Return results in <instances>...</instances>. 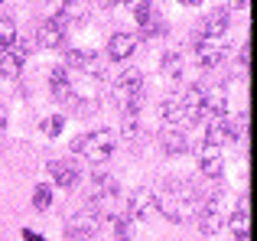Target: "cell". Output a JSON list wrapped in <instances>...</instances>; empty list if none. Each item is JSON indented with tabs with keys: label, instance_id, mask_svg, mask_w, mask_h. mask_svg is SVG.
Returning <instances> with one entry per match:
<instances>
[{
	"label": "cell",
	"instance_id": "obj_1",
	"mask_svg": "<svg viewBox=\"0 0 257 241\" xmlns=\"http://www.w3.org/2000/svg\"><path fill=\"white\" fill-rule=\"evenodd\" d=\"M199 209H202V199L195 192V186L182 183V179H170L157 196V212H163L170 222H195Z\"/></svg>",
	"mask_w": 257,
	"mask_h": 241
},
{
	"label": "cell",
	"instance_id": "obj_2",
	"mask_svg": "<svg viewBox=\"0 0 257 241\" xmlns=\"http://www.w3.org/2000/svg\"><path fill=\"white\" fill-rule=\"evenodd\" d=\"M114 147H117V137H114V131H107V127H98V131L82 134V137L72 140V150H75L78 157H85L88 163H104V160H111Z\"/></svg>",
	"mask_w": 257,
	"mask_h": 241
},
{
	"label": "cell",
	"instance_id": "obj_3",
	"mask_svg": "<svg viewBox=\"0 0 257 241\" xmlns=\"http://www.w3.org/2000/svg\"><path fill=\"white\" fill-rule=\"evenodd\" d=\"M144 78H140L137 69H124L114 82V95H117V104L124 108V114H137L140 104H144Z\"/></svg>",
	"mask_w": 257,
	"mask_h": 241
},
{
	"label": "cell",
	"instance_id": "obj_4",
	"mask_svg": "<svg viewBox=\"0 0 257 241\" xmlns=\"http://www.w3.org/2000/svg\"><path fill=\"white\" fill-rule=\"evenodd\" d=\"M98 225H101L98 209H82V212H75V215L69 218V225H65V238H69V241H88V238H94Z\"/></svg>",
	"mask_w": 257,
	"mask_h": 241
},
{
	"label": "cell",
	"instance_id": "obj_5",
	"mask_svg": "<svg viewBox=\"0 0 257 241\" xmlns=\"http://www.w3.org/2000/svg\"><path fill=\"white\" fill-rule=\"evenodd\" d=\"M179 124H195L202 114H205V88H199V85H192V88L186 91V95L179 98Z\"/></svg>",
	"mask_w": 257,
	"mask_h": 241
},
{
	"label": "cell",
	"instance_id": "obj_6",
	"mask_svg": "<svg viewBox=\"0 0 257 241\" xmlns=\"http://www.w3.org/2000/svg\"><path fill=\"white\" fill-rule=\"evenodd\" d=\"M0 75L4 78H17L20 75V65L26 62V56H30V46L23 43V39H13V46L7 52H0Z\"/></svg>",
	"mask_w": 257,
	"mask_h": 241
},
{
	"label": "cell",
	"instance_id": "obj_7",
	"mask_svg": "<svg viewBox=\"0 0 257 241\" xmlns=\"http://www.w3.org/2000/svg\"><path fill=\"white\" fill-rule=\"evenodd\" d=\"M36 43L43 46V49H59V46L65 43V26L62 20H43V23L36 26Z\"/></svg>",
	"mask_w": 257,
	"mask_h": 241
},
{
	"label": "cell",
	"instance_id": "obj_8",
	"mask_svg": "<svg viewBox=\"0 0 257 241\" xmlns=\"http://www.w3.org/2000/svg\"><path fill=\"white\" fill-rule=\"evenodd\" d=\"M157 215V196L153 189H137L131 196V218L134 222H150Z\"/></svg>",
	"mask_w": 257,
	"mask_h": 241
},
{
	"label": "cell",
	"instance_id": "obj_9",
	"mask_svg": "<svg viewBox=\"0 0 257 241\" xmlns=\"http://www.w3.org/2000/svg\"><path fill=\"white\" fill-rule=\"evenodd\" d=\"M137 43L140 39L134 36V33H114L111 39H107V56L114 59V62H124V59H131L134 52H137Z\"/></svg>",
	"mask_w": 257,
	"mask_h": 241
},
{
	"label": "cell",
	"instance_id": "obj_10",
	"mask_svg": "<svg viewBox=\"0 0 257 241\" xmlns=\"http://www.w3.org/2000/svg\"><path fill=\"white\" fill-rule=\"evenodd\" d=\"M225 59V46L218 43V39H202L195 43V62L202 65V69H215V65Z\"/></svg>",
	"mask_w": 257,
	"mask_h": 241
},
{
	"label": "cell",
	"instance_id": "obj_11",
	"mask_svg": "<svg viewBox=\"0 0 257 241\" xmlns=\"http://www.w3.org/2000/svg\"><path fill=\"white\" fill-rule=\"evenodd\" d=\"M195 222H199V231L202 235H218L221 228V212H218V199H205L199 209V215H195Z\"/></svg>",
	"mask_w": 257,
	"mask_h": 241
},
{
	"label": "cell",
	"instance_id": "obj_12",
	"mask_svg": "<svg viewBox=\"0 0 257 241\" xmlns=\"http://www.w3.org/2000/svg\"><path fill=\"white\" fill-rule=\"evenodd\" d=\"M49 176H52V183L56 186H62V189H69V186H75L78 183V166L72 163V160H49Z\"/></svg>",
	"mask_w": 257,
	"mask_h": 241
},
{
	"label": "cell",
	"instance_id": "obj_13",
	"mask_svg": "<svg viewBox=\"0 0 257 241\" xmlns=\"http://www.w3.org/2000/svg\"><path fill=\"white\" fill-rule=\"evenodd\" d=\"M231 144V131H228V114L221 117H212V124H208L205 131V147L208 150H218V147Z\"/></svg>",
	"mask_w": 257,
	"mask_h": 241
},
{
	"label": "cell",
	"instance_id": "obj_14",
	"mask_svg": "<svg viewBox=\"0 0 257 241\" xmlns=\"http://www.w3.org/2000/svg\"><path fill=\"white\" fill-rule=\"evenodd\" d=\"M160 147H163L166 157H179V153L189 150V137L179 131V127H166V131L160 134Z\"/></svg>",
	"mask_w": 257,
	"mask_h": 241
},
{
	"label": "cell",
	"instance_id": "obj_15",
	"mask_svg": "<svg viewBox=\"0 0 257 241\" xmlns=\"http://www.w3.org/2000/svg\"><path fill=\"white\" fill-rule=\"evenodd\" d=\"M49 88H52V98H56V101H72V98H75V88H72V82H69V72H65L62 65L52 69Z\"/></svg>",
	"mask_w": 257,
	"mask_h": 241
},
{
	"label": "cell",
	"instance_id": "obj_16",
	"mask_svg": "<svg viewBox=\"0 0 257 241\" xmlns=\"http://www.w3.org/2000/svg\"><path fill=\"white\" fill-rule=\"evenodd\" d=\"M228 33V10H212L202 23V39H221Z\"/></svg>",
	"mask_w": 257,
	"mask_h": 241
},
{
	"label": "cell",
	"instance_id": "obj_17",
	"mask_svg": "<svg viewBox=\"0 0 257 241\" xmlns=\"http://www.w3.org/2000/svg\"><path fill=\"white\" fill-rule=\"evenodd\" d=\"M199 173L205 179H218L221 173H225V160H221V153L218 150H202V157H199Z\"/></svg>",
	"mask_w": 257,
	"mask_h": 241
},
{
	"label": "cell",
	"instance_id": "obj_18",
	"mask_svg": "<svg viewBox=\"0 0 257 241\" xmlns=\"http://www.w3.org/2000/svg\"><path fill=\"white\" fill-rule=\"evenodd\" d=\"M225 111H228V95H225V88H221V85H215L212 91H205V114L221 117Z\"/></svg>",
	"mask_w": 257,
	"mask_h": 241
},
{
	"label": "cell",
	"instance_id": "obj_19",
	"mask_svg": "<svg viewBox=\"0 0 257 241\" xmlns=\"http://www.w3.org/2000/svg\"><path fill=\"white\" fill-rule=\"evenodd\" d=\"M65 69L94 72V52H85V49H69V52H65Z\"/></svg>",
	"mask_w": 257,
	"mask_h": 241
},
{
	"label": "cell",
	"instance_id": "obj_20",
	"mask_svg": "<svg viewBox=\"0 0 257 241\" xmlns=\"http://www.w3.org/2000/svg\"><path fill=\"white\" fill-rule=\"evenodd\" d=\"M17 39V23H13L7 13H0V52H7Z\"/></svg>",
	"mask_w": 257,
	"mask_h": 241
},
{
	"label": "cell",
	"instance_id": "obj_21",
	"mask_svg": "<svg viewBox=\"0 0 257 241\" xmlns=\"http://www.w3.org/2000/svg\"><path fill=\"white\" fill-rule=\"evenodd\" d=\"M114 196H117V183L104 173H98L94 176V199H114Z\"/></svg>",
	"mask_w": 257,
	"mask_h": 241
},
{
	"label": "cell",
	"instance_id": "obj_22",
	"mask_svg": "<svg viewBox=\"0 0 257 241\" xmlns=\"http://www.w3.org/2000/svg\"><path fill=\"white\" fill-rule=\"evenodd\" d=\"M49 205H52V186H36L33 189V209L46 212Z\"/></svg>",
	"mask_w": 257,
	"mask_h": 241
},
{
	"label": "cell",
	"instance_id": "obj_23",
	"mask_svg": "<svg viewBox=\"0 0 257 241\" xmlns=\"http://www.w3.org/2000/svg\"><path fill=\"white\" fill-rule=\"evenodd\" d=\"M228 228H231V235H247V209H244V205H238V209H234Z\"/></svg>",
	"mask_w": 257,
	"mask_h": 241
},
{
	"label": "cell",
	"instance_id": "obj_24",
	"mask_svg": "<svg viewBox=\"0 0 257 241\" xmlns=\"http://www.w3.org/2000/svg\"><path fill=\"white\" fill-rule=\"evenodd\" d=\"M114 238L117 241H131L134 238V218H114Z\"/></svg>",
	"mask_w": 257,
	"mask_h": 241
},
{
	"label": "cell",
	"instance_id": "obj_25",
	"mask_svg": "<svg viewBox=\"0 0 257 241\" xmlns=\"http://www.w3.org/2000/svg\"><path fill=\"white\" fill-rule=\"evenodd\" d=\"M62 13H65V17H72V20H82L85 13H88V0H65Z\"/></svg>",
	"mask_w": 257,
	"mask_h": 241
},
{
	"label": "cell",
	"instance_id": "obj_26",
	"mask_svg": "<svg viewBox=\"0 0 257 241\" xmlns=\"http://www.w3.org/2000/svg\"><path fill=\"white\" fill-rule=\"evenodd\" d=\"M179 65H182V59L176 56V52H170V56H163V62H160V69H163V75H170V78H176L179 75Z\"/></svg>",
	"mask_w": 257,
	"mask_h": 241
},
{
	"label": "cell",
	"instance_id": "obj_27",
	"mask_svg": "<svg viewBox=\"0 0 257 241\" xmlns=\"http://www.w3.org/2000/svg\"><path fill=\"white\" fill-rule=\"evenodd\" d=\"M62 127H65L62 114H52V117L43 120V134H46V137H59V134H62Z\"/></svg>",
	"mask_w": 257,
	"mask_h": 241
},
{
	"label": "cell",
	"instance_id": "obj_28",
	"mask_svg": "<svg viewBox=\"0 0 257 241\" xmlns=\"http://www.w3.org/2000/svg\"><path fill=\"white\" fill-rule=\"evenodd\" d=\"M150 17H153V7H150V0H137V4H134V20H137V23L144 26Z\"/></svg>",
	"mask_w": 257,
	"mask_h": 241
},
{
	"label": "cell",
	"instance_id": "obj_29",
	"mask_svg": "<svg viewBox=\"0 0 257 241\" xmlns=\"http://www.w3.org/2000/svg\"><path fill=\"white\" fill-rule=\"evenodd\" d=\"M160 114H163V120H176V117H179V104H176V101H163Z\"/></svg>",
	"mask_w": 257,
	"mask_h": 241
},
{
	"label": "cell",
	"instance_id": "obj_30",
	"mask_svg": "<svg viewBox=\"0 0 257 241\" xmlns=\"http://www.w3.org/2000/svg\"><path fill=\"white\" fill-rule=\"evenodd\" d=\"M23 241H43V235H36V231L26 228V231H23Z\"/></svg>",
	"mask_w": 257,
	"mask_h": 241
},
{
	"label": "cell",
	"instance_id": "obj_31",
	"mask_svg": "<svg viewBox=\"0 0 257 241\" xmlns=\"http://www.w3.org/2000/svg\"><path fill=\"white\" fill-rule=\"evenodd\" d=\"M228 7H231V10H244L247 0H228Z\"/></svg>",
	"mask_w": 257,
	"mask_h": 241
},
{
	"label": "cell",
	"instance_id": "obj_32",
	"mask_svg": "<svg viewBox=\"0 0 257 241\" xmlns=\"http://www.w3.org/2000/svg\"><path fill=\"white\" fill-rule=\"evenodd\" d=\"M179 4H182V7H199L202 0H179Z\"/></svg>",
	"mask_w": 257,
	"mask_h": 241
},
{
	"label": "cell",
	"instance_id": "obj_33",
	"mask_svg": "<svg viewBox=\"0 0 257 241\" xmlns=\"http://www.w3.org/2000/svg\"><path fill=\"white\" fill-rule=\"evenodd\" d=\"M228 241H247V235H231Z\"/></svg>",
	"mask_w": 257,
	"mask_h": 241
},
{
	"label": "cell",
	"instance_id": "obj_34",
	"mask_svg": "<svg viewBox=\"0 0 257 241\" xmlns=\"http://www.w3.org/2000/svg\"><path fill=\"white\" fill-rule=\"evenodd\" d=\"M104 4H114V7H117V4H124V0H104Z\"/></svg>",
	"mask_w": 257,
	"mask_h": 241
},
{
	"label": "cell",
	"instance_id": "obj_35",
	"mask_svg": "<svg viewBox=\"0 0 257 241\" xmlns=\"http://www.w3.org/2000/svg\"><path fill=\"white\" fill-rule=\"evenodd\" d=\"M0 127H4V108H0Z\"/></svg>",
	"mask_w": 257,
	"mask_h": 241
},
{
	"label": "cell",
	"instance_id": "obj_36",
	"mask_svg": "<svg viewBox=\"0 0 257 241\" xmlns=\"http://www.w3.org/2000/svg\"><path fill=\"white\" fill-rule=\"evenodd\" d=\"M0 4H4V0H0Z\"/></svg>",
	"mask_w": 257,
	"mask_h": 241
}]
</instances>
